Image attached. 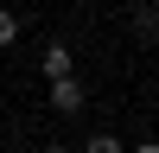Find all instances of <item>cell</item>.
I'll return each instance as SVG.
<instances>
[{
	"mask_svg": "<svg viewBox=\"0 0 159 153\" xmlns=\"http://www.w3.org/2000/svg\"><path fill=\"white\" fill-rule=\"evenodd\" d=\"M134 26H140V38H159V7H140Z\"/></svg>",
	"mask_w": 159,
	"mask_h": 153,
	"instance_id": "5b68a950",
	"label": "cell"
},
{
	"mask_svg": "<svg viewBox=\"0 0 159 153\" xmlns=\"http://www.w3.org/2000/svg\"><path fill=\"white\" fill-rule=\"evenodd\" d=\"M38 153H64V147H57V140H51V147H38Z\"/></svg>",
	"mask_w": 159,
	"mask_h": 153,
	"instance_id": "52a82bcc",
	"label": "cell"
},
{
	"mask_svg": "<svg viewBox=\"0 0 159 153\" xmlns=\"http://www.w3.org/2000/svg\"><path fill=\"white\" fill-rule=\"evenodd\" d=\"M45 96H51V115H83V102H89V89H83V76H51L45 83Z\"/></svg>",
	"mask_w": 159,
	"mask_h": 153,
	"instance_id": "6da1fadb",
	"label": "cell"
},
{
	"mask_svg": "<svg viewBox=\"0 0 159 153\" xmlns=\"http://www.w3.org/2000/svg\"><path fill=\"white\" fill-rule=\"evenodd\" d=\"M19 26H25V19H19V13H13V7H0V51H7V45H13V38H19Z\"/></svg>",
	"mask_w": 159,
	"mask_h": 153,
	"instance_id": "277c9868",
	"label": "cell"
},
{
	"mask_svg": "<svg viewBox=\"0 0 159 153\" xmlns=\"http://www.w3.org/2000/svg\"><path fill=\"white\" fill-rule=\"evenodd\" d=\"M83 153H127V147H121V140H115V134H108V128H96V134H89V140H83Z\"/></svg>",
	"mask_w": 159,
	"mask_h": 153,
	"instance_id": "3957f363",
	"label": "cell"
},
{
	"mask_svg": "<svg viewBox=\"0 0 159 153\" xmlns=\"http://www.w3.org/2000/svg\"><path fill=\"white\" fill-rule=\"evenodd\" d=\"M140 7H159V0H140Z\"/></svg>",
	"mask_w": 159,
	"mask_h": 153,
	"instance_id": "ba28073f",
	"label": "cell"
},
{
	"mask_svg": "<svg viewBox=\"0 0 159 153\" xmlns=\"http://www.w3.org/2000/svg\"><path fill=\"white\" fill-rule=\"evenodd\" d=\"M38 70H45V83H51V76H70V70H76L70 45H64V38H51V45H45V58H38Z\"/></svg>",
	"mask_w": 159,
	"mask_h": 153,
	"instance_id": "7a4b0ae2",
	"label": "cell"
},
{
	"mask_svg": "<svg viewBox=\"0 0 159 153\" xmlns=\"http://www.w3.org/2000/svg\"><path fill=\"white\" fill-rule=\"evenodd\" d=\"M127 153H159V140H140V147H127Z\"/></svg>",
	"mask_w": 159,
	"mask_h": 153,
	"instance_id": "8992f818",
	"label": "cell"
}]
</instances>
